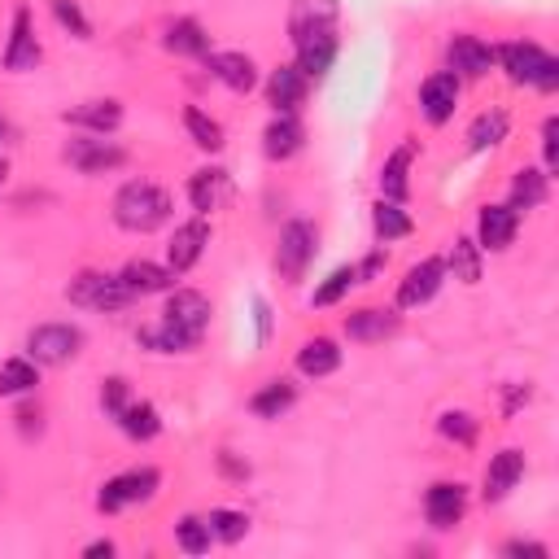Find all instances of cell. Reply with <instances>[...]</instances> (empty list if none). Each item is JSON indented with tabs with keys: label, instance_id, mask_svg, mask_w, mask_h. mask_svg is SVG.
Segmentation results:
<instances>
[{
	"label": "cell",
	"instance_id": "obj_1",
	"mask_svg": "<svg viewBox=\"0 0 559 559\" xmlns=\"http://www.w3.org/2000/svg\"><path fill=\"white\" fill-rule=\"evenodd\" d=\"M206 324H210V302H206V293L180 289V293H171V302H166L162 328L140 332V341H145V346H153L158 354H180V350H193V346H197L201 332H206Z\"/></svg>",
	"mask_w": 559,
	"mask_h": 559
},
{
	"label": "cell",
	"instance_id": "obj_2",
	"mask_svg": "<svg viewBox=\"0 0 559 559\" xmlns=\"http://www.w3.org/2000/svg\"><path fill=\"white\" fill-rule=\"evenodd\" d=\"M166 214H171V197H166L158 184H149V180L127 184L123 193L114 197V219L123 223L127 232H153V228H162Z\"/></svg>",
	"mask_w": 559,
	"mask_h": 559
},
{
	"label": "cell",
	"instance_id": "obj_3",
	"mask_svg": "<svg viewBox=\"0 0 559 559\" xmlns=\"http://www.w3.org/2000/svg\"><path fill=\"white\" fill-rule=\"evenodd\" d=\"M66 297L75 306H88V311H123L132 302V289H127L118 276H101V271H83L79 280H70Z\"/></svg>",
	"mask_w": 559,
	"mask_h": 559
},
{
	"label": "cell",
	"instance_id": "obj_4",
	"mask_svg": "<svg viewBox=\"0 0 559 559\" xmlns=\"http://www.w3.org/2000/svg\"><path fill=\"white\" fill-rule=\"evenodd\" d=\"M503 66L516 83H538L542 92H555L559 88V62L546 57L538 44H507L503 49Z\"/></svg>",
	"mask_w": 559,
	"mask_h": 559
},
{
	"label": "cell",
	"instance_id": "obj_5",
	"mask_svg": "<svg viewBox=\"0 0 559 559\" xmlns=\"http://www.w3.org/2000/svg\"><path fill=\"white\" fill-rule=\"evenodd\" d=\"M79 346H83V332L70 328V324H44V328H35L31 337H27L31 359L44 363V367H62V363H70V359L79 354Z\"/></svg>",
	"mask_w": 559,
	"mask_h": 559
},
{
	"label": "cell",
	"instance_id": "obj_6",
	"mask_svg": "<svg viewBox=\"0 0 559 559\" xmlns=\"http://www.w3.org/2000/svg\"><path fill=\"white\" fill-rule=\"evenodd\" d=\"M315 258V228L311 223H289V228L280 232V249H276V271L289 284H297L302 280V271H306V263Z\"/></svg>",
	"mask_w": 559,
	"mask_h": 559
},
{
	"label": "cell",
	"instance_id": "obj_7",
	"mask_svg": "<svg viewBox=\"0 0 559 559\" xmlns=\"http://www.w3.org/2000/svg\"><path fill=\"white\" fill-rule=\"evenodd\" d=\"M332 22H337V5L332 0H297V9H293L297 49L311 40H332Z\"/></svg>",
	"mask_w": 559,
	"mask_h": 559
},
{
	"label": "cell",
	"instance_id": "obj_8",
	"mask_svg": "<svg viewBox=\"0 0 559 559\" xmlns=\"http://www.w3.org/2000/svg\"><path fill=\"white\" fill-rule=\"evenodd\" d=\"M153 490H158V472L153 468H136V472H123V477H114L110 485L101 490L97 507L101 511H118L127 503H140V498H149Z\"/></svg>",
	"mask_w": 559,
	"mask_h": 559
},
{
	"label": "cell",
	"instance_id": "obj_9",
	"mask_svg": "<svg viewBox=\"0 0 559 559\" xmlns=\"http://www.w3.org/2000/svg\"><path fill=\"white\" fill-rule=\"evenodd\" d=\"M127 153L110 145V140H70L66 145V162L79 166L83 175H97V171H114V166H123Z\"/></svg>",
	"mask_w": 559,
	"mask_h": 559
},
{
	"label": "cell",
	"instance_id": "obj_10",
	"mask_svg": "<svg viewBox=\"0 0 559 559\" xmlns=\"http://www.w3.org/2000/svg\"><path fill=\"white\" fill-rule=\"evenodd\" d=\"M420 105H424V118L428 123H446L459 105V79L455 75H433L420 88Z\"/></svg>",
	"mask_w": 559,
	"mask_h": 559
},
{
	"label": "cell",
	"instance_id": "obj_11",
	"mask_svg": "<svg viewBox=\"0 0 559 559\" xmlns=\"http://www.w3.org/2000/svg\"><path fill=\"white\" fill-rule=\"evenodd\" d=\"M424 511H428V525L433 529H455L463 520V490L459 485H433L424 498Z\"/></svg>",
	"mask_w": 559,
	"mask_h": 559
},
{
	"label": "cell",
	"instance_id": "obj_12",
	"mask_svg": "<svg viewBox=\"0 0 559 559\" xmlns=\"http://www.w3.org/2000/svg\"><path fill=\"white\" fill-rule=\"evenodd\" d=\"M40 62V44L31 35V14L18 9L14 14V35H9V49H5V70H31Z\"/></svg>",
	"mask_w": 559,
	"mask_h": 559
},
{
	"label": "cell",
	"instance_id": "obj_13",
	"mask_svg": "<svg viewBox=\"0 0 559 559\" xmlns=\"http://www.w3.org/2000/svg\"><path fill=\"white\" fill-rule=\"evenodd\" d=\"M437 289H442V263H437V258H428V263L407 271V280H402V289H398V306H420Z\"/></svg>",
	"mask_w": 559,
	"mask_h": 559
},
{
	"label": "cell",
	"instance_id": "obj_14",
	"mask_svg": "<svg viewBox=\"0 0 559 559\" xmlns=\"http://www.w3.org/2000/svg\"><path fill=\"white\" fill-rule=\"evenodd\" d=\"M450 66L472 75V79H481V75H490V66H494V49L481 44L477 35H459V40L450 44Z\"/></svg>",
	"mask_w": 559,
	"mask_h": 559
},
{
	"label": "cell",
	"instance_id": "obj_15",
	"mask_svg": "<svg viewBox=\"0 0 559 559\" xmlns=\"http://www.w3.org/2000/svg\"><path fill=\"white\" fill-rule=\"evenodd\" d=\"M206 241H210V228L201 219H193V223H184L180 232H175V241H171V271L180 276V271H188L201 258V249H206Z\"/></svg>",
	"mask_w": 559,
	"mask_h": 559
},
{
	"label": "cell",
	"instance_id": "obj_16",
	"mask_svg": "<svg viewBox=\"0 0 559 559\" xmlns=\"http://www.w3.org/2000/svg\"><path fill=\"white\" fill-rule=\"evenodd\" d=\"M394 332H398V319L389 311H376V306L346 315V337L350 341H385V337H394Z\"/></svg>",
	"mask_w": 559,
	"mask_h": 559
},
{
	"label": "cell",
	"instance_id": "obj_17",
	"mask_svg": "<svg viewBox=\"0 0 559 559\" xmlns=\"http://www.w3.org/2000/svg\"><path fill=\"white\" fill-rule=\"evenodd\" d=\"M520 472H525V455H520V450H503V455L490 463V472H485V498H490V503L507 498V490L520 481Z\"/></svg>",
	"mask_w": 559,
	"mask_h": 559
},
{
	"label": "cell",
	"instance_id": "obj_18",
	"mask_svg": "<svg viewBox=\"0 0 559 559\" xmlns=\"http://www.w3.org/2000/svg\"><path fill=\"white\" fill-rule=\"evenodd\" d=\"M210 70L228 83L232 92H249L258 83V70L245 53H210Z\"/></svg>",
	"mask_w": 559,
	"mask_h": 559
},
{
	"label": "cell",
	"instance_id": "obj_19",
	"mask_svg": "<svg viewBox=\"0 0 559 559\" xmlns=\"http://www.w3.org/2000/svg\"><path fill=\"white\" fill-rule=\"evenodd\" d=\"M306 97V75L297 66H280L276 75H271V105H276L280 114H293L297 105Z\"/></svg>",
	"mask_w": 559,
	"mask_h": 559
},
{
	"label": "cell",
	"instance_id": "obj_20",
	"mask_svg": "<svg viewBox=\"0 0 559 559\" xmlns=\"http://www.w3.org/2000/svg\"><path fill=\"white\" fill-rule=\"evenodd\" d=\"M516 236V210L511 206H485L481 210V245L485 249H507Z\"/></svg>",
	"mask_w": 559,
	"mask_h": 559
},
{
	"label": "cell",
	"instance_id": "obj_21",
	"mask_svg": "<svg viewBox=\"0 0 559 559\" xmlns=\"http://www.w3.org/2000/svg\"><path fill=\"white\" fill-rule=\"evenodd\" d=\"M118 280L132 289V297H145V293H162L166 284L175 280V271L171 267H153V263H145V258H140V263H127Z\"/></svg>",
	"mask_w": 559,
	"mask_h": 559
},
{
	"label": "cell",
	"instance_id": "obj_22",
	"mask_svg": "<svg viewBox=\"0 0 559 559\" xmlns=\"http://www.w3.org/2000/svg\"><path fill=\"white\" fill-rule=\"evenodd\" d=\"M66 123L92 127V132L105 136V132H114V127L123 123V110H118V101H88V105H79V110H70Z\"/></svg>",
	"mask_w": 559,
	"mask_h": 559
},
{
	"label": "cell",
	"instance_id": "obj_23",
	"mask_svg": "<svg viewBox=\"0 0 559 559\" xmlns=\"http://www.w3.org/2000/svg\"><path fill=\"white\" fill-rule=\"evenodd\" d=\"M267 158H293L297 149H302V123H297L293 114H280L276 123L267 127Z\"/></svg>",
	"mask_w": 559,
	"mask_h": 559
},
{
	"label": "cell",
	"instance_id": "obj_24",
	"mask_svg": "<svg viewBox=\"0 0 559 559\" xmlns=\"http://www.w3.org/2000/svg\"><path fill=\"white\" fill-rule=\"evenodd\" d=\"M188 197H193V206L201 214L214 210L223 197H228V171H197L193 184H188Z\"/></svg>",
	"mask_w": 559,
	"mask_h": 559
},
{
	"label": "cell",
	"instance_id": "obj_25",
	"mask_svg": "<svg viewBox=\"0 0 559 559\" xmlns=\"http://www.w3.org/2000/svg\"><path fill=\"white\" fill-rule=\"evenodd\" d=\"M297 367H302L306 376H328V372H337V367H341V350L332 346L328 337L306 341L302 354H297Z\"/></svg>",
	"mask_w": 559,
	"mask_h": 559
},
{
	"label": "cell",
	"instance_id": "obj_26",
	"mask_svg": "<svg viewBox=\"0 0 559 559\" xmlns=\"http://www.w3.org/2000/svg\"><path fill=\"white\" fill-rule=\"evenodd\" d=\"M297 70H302L306 79H324L328 75V66H332V57H337V40H311V44H302L297 49Z\"/></svg>",
	"mask_w": 559,
	"mask_h": 559
},
{
	"label": "cell",
	"instance_id": "obj_27",
	"mask_svg": "<svg viewBox=\"0 0 559 559\" xmlns=\"http://www.w3.org/2000/svg\"><path fill=\"white\" fill-rule=\"evenodd\" d=\"M118 424L127 428V437H140V442H149V437H158V411L149 407V402H127L123 415H118Z\"/></svg>",
	"mask_w": 559,
	"mask_h": 559
},
{
	"label": "cell",
	"instance_id": "obj_28",
	"mask_svg": "<svg viewBox=\"0 0 559 559\" xmlns=\"http://www.w3.org/2000/svg\"><path fill=\"white\" fill-rule=\"evenodd\" d=\"M293 398H297V394H293L289 380H271L263 394H254V402H249V407L263 415V420H276L280 411H289V407H293Z\"/></svg>",
	"mask_w": 559,
	"mask_h": 559
},
{
	"label": "cell",
	"instance_id": "obj_29",
	"mask_svg": "<svg viewBox=\"0 0 559 559\" xmlns=\"http://www.w3.org/2000/svg\"><path fill=\"white\" fill-rule=\"evenodd\" d=\"M35 389V367L27 359H9L0 367V398H14V394H27Z\"/></svg>",
	"mask_w": 559,
	"mask_h": 559
},
{
	"label": "cell",
	"instance_id": "obj_30",
	"mask_svg": "<svg viewBox=\"0 0 559 559\" xmlns=\"http://www.w3.org/2000/svg\"><path fill=\"white\" fill-rule=\"evenodd\" d=\"M511 197H516V206H511V210H533V206H542V201H546V175H538V171H520L516 184H511Z\"/></svg>",
	"mask_w": 559,
	"mask_h": 559
},
{
	"label": "cell",
	"instance_id": "obj_31",
	"mask_svg": "<svg viewBox=\"0 0 559 559\" xmlns=\"http://www.w3.org/2000/svg\"><path fill=\"white\" fill-rule=\"evenodd\" d=\"M184 127H188V136L197 140L201 149H223V127L214 123V118H206L201 110H184Z\"/></svg>",
	"mask_w": 559,
	"mask_h": 559
},
{
	"label": "cell",
	"instance_id": "obj_32",
	"mask_svg": "<svg viewBox=\"0 0 559 559\" xmlns=\"http://www.w3.org/2000/svg\"><path fill=\"white\" fill-rule=\"evenodd\" d=\"M175 538H180V546H184L188 555H206V551H210V538H214V533H210V525H206V520H197V516H184L180 525H175Z\"/></svg>",
	"mask_w": 559,
	"mask_h": 559
},
{
	"label": "cell",
	"instance_id": "obj_33",
	"mask_svg": "<svg viewBox=\"0 0 559 559\" xmlns=\"http://www.w3.org/2000/svg\"><path fill=\"white\" fill-rule=\"evenodd\" d=\"M206 31L197 27V22H175L171 35H166V49L171 53H206Z\"/></svg>",
	"mask_w": 559,
	"mask_h": 559
},
{
	"label": "cell",
	"instance_id": "obj_34",
	"mask_svg": "<svg viewBox=\"0 0 559 559\" xmlns=\"http://www.w3.org/2000/svg\"><path fill=\"white\" fill-rule=\"evenodd\" d=\"M507 136V114H481L477 123H472V132H468V140H472V149H490V145H498V140Z\"/></svg>",
	"mask_w": 559,
	"mask_h": 559
},
{
	"label": "cell",
	"instance_id": "obj_35",
	"mask_svg": "<svg viewBox=\"0 0 559 559\" xmlns=\"http://www.w3.org/2000/svg\"><path fill=\"white\" fill-rule=\"evenodd\" d=\"M407 166H411V149H398L394 158L385 162V175H380V188H385L389 197H407Z\"/></svg>",
	"mask_w": 559,
	"mask_h": 559
},
{
	"label": "cell",
	"instance_id": "obj_36",
	"mask_svg": "<svg viewBox=\"0 0 559 559\" xmlns=\"http://www.w3.org/2000/svg\"><path fill=\"white\" fill-rule=\"evenodd\" d=\"M450 267H455V280H463V284H477V280H481V258H477V245H472V241H455V249H450Z\"/></svg>",
	"mask_w": 559,
	"mask_h": 559
},
{
	"label": "cell",
	"instance_id": "obj_37",
	"mask_svg": "<svg viewBox=\"0 0 559 559\" xmlns=\"http://www.w3.org/2000/svg\"><path fill=\"white\" fill-rule=\"evenodd\" d=\"M206 525H210V533H214L219 542H241L245 529H249V520L241 516V511H210Z\"/></svg>",
	"mask_w": 559,
	"mask_h": 559
},
{
	"label": "cell",
	"instance_id": "obj_38",
	"mask_svg": "<svg viewBox=\"0 0 559 559\" xmlns=\"http://www.w3.org/2000/svg\"><path fill=\"white\" fill-rule=\"evenodd\" d=\"M376 232L385 236V241H398V236L411 232V219L394 206V201H380V206H376Z\"/></svg>",
	"mask_w": 559,
	"mask_h": 559
},
{
	"label": "cell",
	"instance_id": "obj_39",
	"mask_svg": "<svg viewBox=\"0 0 559 559\" xmlns=\"http://www.w3.org/2000/svg\"><path fill=\"white\" fill-rule=\"evenodd\" d=\"M350 284H359V267H341V271H332L324 289H315V306H332L341 293L350 289Z\"/></svg>",
	"mask_w": 559,
	"mask_h": 559
},
{
	"label": "cell",
	"instance_id": "obj_40",
	"mask_svg": "<svg viewBox=\"0 0 559 559\" xmlns=\"http://www.w3.org/2000/svg\"><path fill=\"white\" fill-rule=\"evenodd\" d=\"M53 14H57V22H62V27H70V31H75L79 40H88V35H92L88 18L79 14V5H75V0H53Z\"/></svg>",
	"mask_w": 559,
	"mask_h": 559
},
{
	"label": "cell",
	"instance_id": "obj_41",
	"mask_svg": "<svg viewBox=\"0 0 559 559\" xmlns=\"http://www.w3.org/2000/svg\"><path fill=\"white\" fill-rule=\"evenodd\" d=\"M442 433L468 446L472 437H477V424H472V415H463V411H450V415H442Z\"/></svg>",
	"mask_w": 559,
	"mask_h": 559
},
{
	"label": "cell",
	"instance_id": "obj_42",
	"mask_svg": "<svg viewBox=\"0 0 559 559\" xmlns=\"http://www.w3.org/2000/svg\"><path fill=\"white\" fill-rule=\"evenodd\" d=\"M101 407L114 415H123V407H127V380H105V389H101Z\"/></svg>",
	"mask_w": 559,
	"mask_h": 559
},
{
	"label": "cell",
	"instance_id": "obj_43",
	"mask_svg": "<svg viewBox=\"0 0 559 559\" xmlns=\"http://www.w3.org/2000/svg\"><path fill=\"white\" fill-rule=\"evenodd\" d=\"M542 149H546V166H559V118H546V127H542Z\"/></svg>",
	"mask_w": 559,
	"mask_h": 559
},
{
	"label": "cell",
	"instance_id": "obj_44",
	"mask_svg": "<svg viewBox=\"0 0 559 559\" xmlns=\"http://www.w3.org/2000/svg\"><path fill=\"white\" fill-rule=\"evenodd\" d=\"M503 555H533V559H546L551 551H546V546H538V542H507Z\"/></svg>",
	"mask_w": 559,
	"mask_h": 559
},
{
	"label": "cell",
	"instance_id": "obj_45",
	"mask_svg": "<svg viewBox=\"0 0 559 559\" xmlns=\"http://www.w3.org/2000/svg\"><path fill=\"white\" fill-rule=\"evenodd\" d=\"M219 463H223V472H228V477H245V472H249V468H241V463H236V459L228 455V450L219 455Z\"/></svg>",
	"mask_w": 559,
	"mask_h": 559
},
{
	"label": "cell",
	"instance_id": "obj_46",
	"mask_svg": "<svg viewBox=\"0 0 559 559\" xmlns=\"http://www.w3.org/2000/svg\"><path fill=\"white\" fill-rule=\"evenodd\" d=\"M83 555H88V559H101V555L110 559V555H114V542H92V546H88V551H83Z\"/></svg>",
	"mask_w": 559,
	"mask_h": 559
},
{
	"label": "cell",
	"instance_id": "obj_47",
	"mask_svg": "<svg viewBox=\"0 0 559 559\" xmlns=\"http://www.w3.org/2000/svg\"><path fill=\"white\" fill-rule=\"evenodd\" d=\"M254 311H258V337H267V332H271V315H267V302H258Z\"/></svg>",
	"mask_w": 559,
	"mask_h": 559
},
{
	"label": "cell",
	"instance_id": "obj_48",
	"mask_svg": "<svg viewBox=\"0 0 559 559\" xmlns=\"http://www.w3.org/2000/svg\"><path fill=\"white\" fill-rule=\"evenodd\" d=\"M5 175H9V166H5V162H0V184H5Z\"/></svg>",
	"mask_w": 559,
	"mask_h": 559
},
{
	"label": "cell",
	"instance_id": "obj_49",
	"mask_svg": "<svg viewBox=\"0 0 559 559\" xmlns=\"http://www.w3.org/2000/svg\"><path fill=\"white\" fill-rule=\"evenodd\" d=\"M9 136V127H5V118H0V140H5Z\"/></svg>",
	"mask_w": 559,
	"mask_h": 559
}]
</instances>
